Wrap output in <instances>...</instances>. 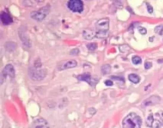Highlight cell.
<instances>
[{
	"label": "cell",
	"instance_id": "1",
	"mask_svg": "<svg viewBox=\"0 0 163 128\" xmlns=\"http://www.w3.org/2000/svg\"><path fill=\"white\" fill-rule=\"evenodd\" d=\"M142 120L139 115L134 112H131L123 121V128H141Z\"/></svg>",
	"mask_w": 163,
	"mask_h": 128
},
{
	"label": "cell",
	"instance_id": "2",
	"mask_svg": "<svg viewBox=\"0 0 163 128\" xmlns=\"http://www.w3.org/2000/svg\"><path fill=\"white\" fill-rule=\"evenodd\" d=\"M146 124L147 127L151 128L163 127V111L160 110L149 114L146 118Z\"/></svg>",
	"mask_w": 163,
	"mask_h": 128
},
{
	"label": "cell",
	"instance_id": "3",
	"mask_svg": "<svg viewBox=\"0 0 163 128\" xmlns=\"http://www.w3.org/2000/svg\"><path fill=\"white\" fill-rule=\"evenodd\" d=\"M28 74L32 80L38 81L45 78L48 74V70L46 68H43L41 66L38 65L29 67Z\"/></svg>",
	"mask_w": 163,
	"mask_h": 128
},
{
	"label": "cell",
	"instance_id": "4",
	"mask_svg": "<svg viewBox=\"0 0 163 128\" xmlns=\"http://www.w3.org/2000/svg\"><path fill=\"white\" fill-rule=\"evenodd\" d=\"M96 37L103 38L107 36L109 28V20L107 18L99 20L95 24Z\"/></svg>",
	"mask_w": 163,
	"mask_h": 128
},
{
	"label": "cell",
	"instance_id": "5",
	"mask_svg": "<svg viewBox=\"0 0 163 128\" xmlns=\"http://www.w3.org/2000/svg\"><path fill=\"white\" fill-rule=\"evenodd\" d=\"M50 12V5H46L37 11H34L30 13L31 18L37 22L43 21Z\"/></svg>",
	"mask_w": 163,
	"mask_h": 128
},
{
	"label": "cell",
	"instance_id": "6",
	"mask_svg": "<svg viewBox=\"0 0 163 128\" xmlns=\"http://www.w3.org/2000/svg\"><path fill=\"white\" fill-rule=\"evenodd\" d=\"M67 6L73 12L82 13L84 10V4L81 0H70L67 3Z\"/></svg>",
	"mask_w": 163,
	"mask_h": 128
},
{
	"label": "cell",
	"instance_id": "7",
	"mask_svg": "<svg viewBox=\"0 0 163 128\" xmlns=\"http://www.w3.org/2000/svg\"><path fill=\"white\" fill-rule=\"evenodd\" d=\"M15 76V71L13 66L11 64H9L6 65L1 72V84L4 83V79L7 76L10 77L11 78H14Z\"/></svg>",
	"mask_w": 163,
	"mask_h": 128
},
{
	"label": "cell",
	"instance_id": "8",
	"mask_svg": "<svg viewBox=\"0 0 163 128\" xmlns=\"http://www.w3.org/2000/svg\"><path fill=\"white\" fill-rule=\"evenodd\" d=\"M76 78L79 80L87 82L91 86H93L96 84V83L98 82L96 79L93 78L91 75L89 73H84L79 75L76 77Z\"/></svg>",
	"mask_w": 163,
	"mask_h": 128
},
{
	"label": "cell",
	"instance_id": "9",
	"mask_svg": "<svg viewBox=\"0 0 163 128\" xmlns=\"http://www.w3.org/2000/svg\"><path fill=\"white\" fill-rule=\"evenodd\" d=\"M160 100V97L156 95H153L145 99L142 103V106L143 108H145L150 106H153L158 104Z\"/></svg>",
	"mask_w": 163,
	"mask_h": 128
},
{
	"label": "cell",
	"instance_id": "10",
	"mask_svg": "<svg viewBox=\"0 0 163 128\" xmlns=\"http://www.w3.org/2000/svg\"><path fill=\"white\" fill-rule=\"evenodd\" d=\"M29 128H49V125L45 119L39 118L35 120Z\"/></svg>",
	"mask_w": 163,
	"mask_h": 128
},
{
	"label": "cell",
	"instance_id": "11",
	"mask_svg": "<svg viewBox=\"0 0 163 128\" xmlns=\"http://www.w3.org/2000/svg\"><path fill=\"white\" fill-rule=\"evenodd\" d=\"M0 19L1 23L4 26L10 25L13 22L12 17L10 15V14L5 11L1 12L0 15Z\"/></svg>",
	"mask_w": 163,
	"mask_h": 128
},
{
	"label": "cell",
	"instance_id": "12",
	"mask_svg": "<svg viewBox=\"0 0 163 128\" xmlns=\"http://www.w3.org/2000/svg\"><path fill=\"white\" fill-rule=\"evenodd\" d=\"M82 35L84 39L90 40L96 37V32L91 29H86L83 30Z\"/></svg>",
	"mask_w": 163,
	"mask_h": 128
},
{
	"label": "cell",
	"instance_id": "13",
	"mask_svg": "<svg viewBox=\"0 0 163 128\" xmlns=\"http://www.w3.org/2000/svg\"><path fill=\"white\" fill-rule=\"evenodd\" d=\"M78 65V62L75 60H70L67 61L64 64L62 65L61 67H60L59 69L60 70L70 69V68H74L76 67Z\"/></svg>",
	"mask_w": 163,
	"mask_h": 128
},
{
	"label": "cell",
	"instance_id": "14",
	"mask_svg": "<svg viewBox=\"0 0 163 128\" xmlns=\"http://www.w3.org/2000/svg\"><path fill=\"white\" fill-rule=\"evenodd\" d=\"M5 49L8 52H13L16 50L17 48V43L13 42H7L4 45Z\"/></svg>",
	"mask_w": 163,
	"mask_h": 128
},
{
	"label": "cell",
	"instance_id": "15",
	"mask_svg": "<svg viewBox=\"0 0 163 128\" xmlns=\"http://www.w3.org/2000/svg\"><path fill=\"white\" fill-rule=\"evenodd\" d=\"M128 78L131 82L134 84H137L140 82V77L135 74H131L128 76Z\"/></svg>",
	"mask_w": 163,
	"mask_h": 128
},
{
	"label": "cell",
	"instance_id": "16",
	"mask_svg": "<svg viewBox=\"0 0 163 128\" xmlns=\"http://www.w3.org/2000/svg\"><path fill=\"white\" fill-rule=\"evenodd\" d=\"M111 71V67L109 64H104L101 67V71L102 74L107 75L110 73Z\"/></svg>",
	"mask_w": 163,
	"mask_h": 128
},
{
	"label": "cell",
	"instance_id": "17",
	"mask_svg": "<svg viewBox=\"0 0 163 128\" xmlns=\"http://www.w3.org/2000/svg\"><path fill=\"white\" fill-rule=\"evenodd\" d=\"M87 48L90 51H94L98 48V45L96 43H91L87 44Z\"/></svg>",
	"mask_w": 163,
	"mask_h": 128
},
{
	"label": "cell",
	"instance_id": "18",
	"mask_svg": "<svg viewBox=\"0 0 163 128\" xmlns=\"http://www.w3.org/2000/svg\"><path fill=\"white\" fill-rule=\"evenodd\" d=\"M155 31L157 34L162 36L163 35V25L157 26L155 28Z\"/></svg>",
	"mask_w": 163,
	"mask_h": 128
},
{
	"label": "cell",
	"instance_id": "19",
	"mask_svg": "<svg viewBox=\"0 0 163 128\" xmlns=\"http://www.w3.org/2000/svg\"><path fill=\"white\" fill-rule=\"evenodd\" d=\"M132 62L135 65H138L142 63V59L141 57L138 56H134L132 58Z\"/></svg>",
	"mask_w": 163,
	"mask_h": 128
},
{
	"label": "cell",
	"instance_id": "20",
	"mask_svg": "<svg viewBox=\"0 0 163 128\" xmlns=\"http://www.w3.org/2000/svg\"><path fill=\"white\" fill-rule=\"evenodd\" d=\"M79 52H80V51H79V49L77 48H76L72 49L71 51L70 54L71 55H73V56H77V55H79Z\"/></svg>",
	"mask_w": 163,
	"mask_h": 128
},
{
	"label": "cell",
	"instance_id": "21",
	"mask_svg": "<svg viewBox=\"0 0 163 128\" xmlns=\"http://www.w3.org/2000/svg\"><path fill=\"white\" fill-rule=\"evenodd\" d=\"M138 30L139 31V32H140V34H142V35H145V34H146V33H147V30L144 27L140 26V27L138 28Z\"/></svg>",
	"mask_w": 163,
	"mask_h": 128
},
{
	"label": "cell",
	"instance_id": "22",
	"mask_svg": "<svg viewBox=\"0 0 163 128\" xmlns=\"http://www.w3.org/2000/svg\"><path fill=\"white\" fill-rule=\"evenodd\" d=\"M152 67V63L150 62H146L145 63V68L146 69H149Z\"/></svg>",
	"mask_w": 163,
	"mask_h": 128
},
{
	"label": "cell",
	"instance_id": "23",
	"mask_svg": "<svg viewBox=\"0 0 163 128\" xmlns=\"http://www.w3.org/2000/svg\"><path fill=\"white\" fill-rule=\"evenodd\" d=\"M105 84L107 86H112L113 85V83L111 80H107L105 81Z\"/></svg>",
	"mask_w": 163,
	"mask_h": 128
},
{
	"label": "cell",
	"instance_id": "24",
	"mask_svg": "<svg viewBox=\"0 0 163 128\" xmlns=\"http://www.w3.org/2000/svg\"><path fill=\"white\" fill-rule=\"evenodd\" d=\"M147 7V10H148V12L149 13L152 14L153 12V8L152 6H151V5L148 4Z\"/></svg>",
	"mask_w": 163,
	"mask_h": 128
}]
</instances>
